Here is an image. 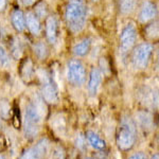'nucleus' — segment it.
Segmentation results:
<instances>
[{"label":"nucleus","instance_id":"nucleus-1","mask_svg":"<svg viewBox=\"0 0 159 159\" xmlns=\"http://www.w3.org/2000/svg\"><path fill=\"white\" fill-rule=\"evenodd\" d=\"M65 19L68 29L73 34L85 29L87 20V6L85 0H69L65 11Z\"/></svg>","mask_w":159,"mask_h":159},{"label":"nucleus","instance_id":"nucleus-2","mask_svg":"<svg viewBox=\"0 0 159 159\" xmlns=\"http://www.w3.org/2000/svg\"><path fill=\"white\" fill-rule=\"evenodd\" d=\"M43 122V114L37 102L27 105L24 118V132L27 139H34L40 130Z\"/></svg>","mask_w":159,"mask_h":159},{"label":"nucleus","instance_id":"nucleus-3","mask_svg":"<svg viewBox=\"0 0 159 159\" xmlns=\"http://www.w3.org/2000/svg\"><path fill=\"white\" fill-rule=\"evenodd\" d=\"M136 133L133 122L129 119H124L117 134V144L122 151H129L135 144Z\"/></svg>","mask_w":159,"mask_h":159},{"label":"nucleus","instance_id":"nucleus-4","mask_svg":"<svg viewBox=\"0 0 159 159\" xmlns=\"http://www.w3.org/2000/svg\"><path fill=\"white\" fill-rule=\"evenodd\" d=\"M67 80L71 85L81 87L86 82V69L79 60H71L67 64Z\"/></svg>","mask_w":159,"mask_h":159},{"label":"nucleus","instance_id":"nucleus-5","mask_svg":"<svg viewBox=\"0 0 159 159\" xmlns=\"http://www.w3.org/2000/svg\"><path fill=\"white\" fill-rule=\"evenodd\" d=\"M154 47L150 43H142L135 48L133 52V64L136 69H145L150 64Z\"/></svg>","mask_w":159,"mask_h":159},{"label":"nucleus","instance_id":"nucleus-6","mask_svg":"<svg viewBox=\"0 0 159 159\" xmlns=\"http://www.w3.org/2000/svg\"><path fill=\"white\" fill-rule=\"evenodd\" d=\"M39 78L42 82V94L43 100L50 104H56L58 102V91L54 81L46 71L39 73Z\"/></svg>","mask_w":159,"mask_h":159},{"label":"nucleus","instance_id":"nucleus-7","mask_svg":"<svg viewBox=\"0 0 159 159\" xmlns=\"http://www.w3.org/2000/svg\"><path fill=\"white\" fill-rule=\"evenodd\" d=\"M137 40V29L133 22L124 25L120 34V51L123 54L129 53L134 48Z\"/></svg>","mask_w":159,"mask_h":159},{"label":"nucleus","instance_id":"nucleus-8","mask_svg":"<svg viewBox=\"0 0 159 159\" xmlns=\"http://www.w3.org/2000/svg\"><path fill=\"white\" fill-rule=\"evenodd\" d=\"M49 142L46 138L40 139L36 144L25 150L24 153L20 155L19 159H42L46 155L48 150Z\"/></svg>","mask_w":159,"mask_h":159},{"label":"nucleus","instance_id":"nucleus-9","mask_svg":"<svg viewBox=\"0 0 159 159\" xmlns=\"http://www.w3.org/2000/svg\"><path fill=\"white\" fill-rule=\"evenodd\" d=\"M46 37L48 43L54 45L58 37V20L54 15H50L46 18Z\"/></svg>","mask_w":159,"mask_h":159},{"label":"nucleus","instance_id":"nucleus-10","mask_svg":"<svg viewBox=\"0 0 159 159\" xmlns=\"http://www.w3.org/2000/svg\"><path fill=\"white\" fill-rule=\"evenodd\" d=\"M157 6H156L154 2L152 1H145L144 3L142 4L139 12V20L141 22H150L151 20H153L157 16Z\"/></svg>","mask_w":159,"mask_h":159},{"label":"nucleus","instance_id":"nucleus-11","mask_svg":"<svg viewBox=\"0 0 159 159\" xmlns=\"http://www.w3.org/2000/svg\"><path fill=\"white\" fill-rule=\"evenodd\" d=\"M102 83V72L99 68H92L88 80V91L90 96H96Z\"/></svg>","mask_w":159,"mask_h":159},{"label":"nucleus","instance_id":"nucleus-12","mask_svg":"<svg viewBox=\"0 0 159 159\" xmlns=\"http://www.w3.org/2000/svg\"><path fill=\"white\" fill-rule=\"evenodd\" d=\"M25 16V28L30 31L31 34L38 36L42 33V25H40V19L36 16L34 12H28Z\"/></svg>","mask_w":159,"mask_h":159},{"label":"nucleus","instance_id":"nucleus-13","mask_svg":"<svg viewBox=\"0 0 159 159\" xmlns=\"http://www.w3.org/2000/svg\"><path fill=\"white\" fill-rule=\"evenodd\" d=\"M12 25L17 32H22L25 29V16L21 10L17 9L12 12L11 15Z\"/></svg>","mask_w":159,"mask_h":159},{"label":"nucleus","instance_id":"nucleus-14","mask_svg":"<svg viewBox=\"0 0 159 159\" xmlns=\"http://www.w3.org/2000/svg\"><path fill=\"white\" fill-rule=\"evenodd\" d=\"M91 48V40L90 38H83L80 42H78L72 48L73 54L78 57H83L87 55L90 51Z\"/></svg>","mask_w":159,"mask_h":159},{"label":"nucleus","instance_id":"nucleus-15","mask_svg":"<svg viewBox=\"0 0 159 159\" xmlns=\"http://www.w3.org/2000/svg\"><path fill=\"white\" fill-rule=\"evenodd\" d=\"M86 138H87V140L89 141V143H90L94 148H97V150H104L105 147H106L105 141L102 139L100 136L97 135L94 132H91V130L87 132Z\"/></svg>","mask_w":159,"mask_h":159},{"label":"nucleus","instance_id":"nucleus-16","mask_svg":"<svg viewBox=\"0 0 159 159\" xmlns=\"http://www.w3.org/2000/svg\"><path fill=\"white\" fill-rule=\"evenodd\" d=\"M137 6V0H119V9L123 15L132 14Z\"/></svg>","mask_w":159,"mask_h":159},{"label":"nucleus","instance_id":"nucleus-17","mask_svg":"<svg viewBox=\"0 0 159 159\" xmlns=\"http://www.w3.org/2000/svg\"><path fill=\"white\" fill-rule=\"evenodd\" d=\"M33 51H34L35 55H36L39 60H45L48 55V48L43 42H39V43H35L34 47H33Z\"/></svg>","mask_w":159,"mask_h":159},{"label":"nucleus","instance_id":"nucleus-18","mask_svg":"<svg viewBox=\"0 0 159 159\" xmlns=\"http://www.w3.org/2000/svg\"><path fill=\"white\" fill-rule=\"evenodd\" d=\"M11 53L15 58H20L22 54V46L19 39L14 38L11 43Z\"/></svg>","mask_w":159,"mask_h":159},{"label":"nucleus","instance_id":"nucleus-19","mask_svg":"<svg viewBox=\"0 0 159 159\" xmlns=\"http://www.w3.org/2000/svg\"><path fill=\"white\" fill-rule=\"evenodd\" d=\"M35 14L39 19H43L46 17L47 18L48 16V7L45 2H38L35 7Z\"/></svg>","mask_w":159,"mask_h":159},{"label":"nucleus","instance_id":"nucleus-20","mask_svg":"<svg viewBox=\"0 0 159 159\" xmlns=\"http://www.w3.org/2000/svg\"><path fill=\"white\" fill-rule=\"evenodd\" d=\"M11 63V58L7 53V51L2 46H0V67L6 68Z\"/></svg>","mask_w":159,"mask_h":159},{"label":"nucleus","instance_id":"nucleus-21","mask_svg":"<svg viewBox=\"0 0 159 159\" xmlns=\"http://www.w3.org/2000/svg\"><path fill=\"white\" fill-rule=\"evenodd\" d=\"M17 1H18V3L21 4L22 7H31V6H33V4L36 3L37 0H17Z\"/></svg>","mask_w":159,"mask_h":159},{"label":"nucleus","instance_id":"nucleus-22","mask_svg":"<svg viewBox=\"0 0 159 159\" xmlns=\"http://www.w3.org/2000/svg\"><path fill=\"white\" fill-rule=\"evenodd\" d=\"M129 159H147V157H145V155L143 153H136L130 156Z\"/></svg>","mask_w":159,"mask_h":159},{"label":"nucleus","instance_id":"nucleus-23","mask_svg":"<svg viewBox=\"0 0 159 159\" xmlns=\"http://www.w3.org/2000/svg\"><path fill=\"white\" fill-rule=\"evenodd\" d=\"M7 7V0H0V12L4 11Z\"/></svg>","mask_w":159,"mask_h":159},{"label":"nucleus","instance_id":"nucleus-24","mask_svg":"<svg viewBox=\"0 0 159 159\" xmlns=\"http://www.w3.org/2000/svg\"><path fill=\"white\" fill-rule=\"evenodd\" d=\"M152 159H159V157H158V155L156 154V155H154L153 157H152Z\"/></svg>","mask_w":159,"mask_h":159},{"label":"nucleus","instance_id":"nucleus-25","mask_svg":"<svg viewBox=\"0 0 159 159\" xmlns=\"http://www.w3.org/2000/svg\"><path fill=\"white\" fill-rule=\"evenodd\" d=\"M0 159H4V158H3V156H2V155H0Z\"/></svg>","mask_w":159,"mask_h":159},{"label":"nucleus","instance_id":"nucleus-26","mask_svg":"<svg viewBox=\"0 0 159 159\" xmlns=\"http://www.w3.org/2000/svg\"><path fill=\"white\" fill-rule=\"evenodd\" d=\"M86 159H92V158H86Z\"/></svg>","mask_w":159,"mask_h":159}]
</instances>
